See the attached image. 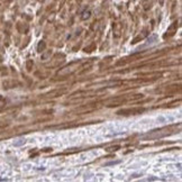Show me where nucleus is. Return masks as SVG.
Segmentation results:
<instances>
[{
  "label": "nucleus",
  "instance_id": "f03ea898",
  "mask_svg": "<svg viewBox=\"0 0 182 182\" xmlns=\"http://www.w3.org/2000/svg\"><path fill=\"white\" fill-rule=\"evenodd\" d=\"M145 110L144 108H128V109H121L117 114L118 115H137V114H141Z\"/></svg>",
  "mask_w": 182,
  "mask_h": 182
},
{
  "label": "nucleus",
  "instance_id": "6e6552de",
  "mask_svg": "<svg viewBox=\"0 0 182 182\" xmlns=\"http://www.w3.org/2000/svg\"><path fill=\"white\" fill-rule=\"evenodd\" d=\"M120 161H114V162H109V163H107L106 165H114V164H118Z\"/></svg>",
  "mask_w": 182,
  "mask_h": 182
},
{
  "label": "nucleus",
  "instance_id": "423d86ee",
  "mask_svg": "<svg viewBox=\"0 0 182 182\" xmlns=\"http://www.w3.org/2000/svg\"><path fill=\"white\" fill-rule=\"evenodd\" d=\"M119 148H120V146H119V145H115V146L108 147V148H107V151H108V152H115V151H117V150H119Z\"/></svg>",
  "mask_w": 182,
  "mask_h": 182
},
{
  "label": "nucleus",
  "instance_id": "7ed1b4c3",
  "mask_svg": "<svg viewBox=\"0 0 182 182\" xmlns=\"http://www.w3.org/2000/svg\"><path fill=\"white\" fill-rule=\"evenodd\" d=\"M91 16V11L90 10H84L83 12H82V15H81V19L82 20H87L89 19Z\"/></svg>",
  "mask_w": 182,
  "mask_h": 182
},
{
  "label": "nucleus",
  "instance_id": "0eeeda50",
  "mask_svg": "<svg viewBox=\"0 0 182 182\" xmlns=\"http://www.w3.org/2000/svg\"><path fill=\"white\" fill-rule=\"evenodd\" d=\"M156 40H157L156 36H152V37H150V38L147 40V44H153Z\"/></svg>",
  "mask_w": 182,
  "mask_h": 182
},
{
  "label": "nucleus",
  "instance_id": "f257e3e1",
  "mask_svg": "<svg viewBox=\"0 0 182 182\" xmlns=\"http://www.w3.org/2000/svg\"><path fill=\"white\" fill-rule=\"evenodd\" d=\"M80 65V62L76 61V62H72L70 63L69 65L64 66L63 69H61L59 72H57V76H70L72 74L73 72H76L78 70V68Z\"/></svg>",
  "mask_w": 182,
  "mask_h": 182
},
{
  "label": "nucleus",
  "instance_id": "1a4fd4ad",
  "mask_svg": "<svg viewBox=\"0 0 182 182\" xmlns=\"http://www.w3.org/2000/svg\"><path fill=\"white\" fill-rule=\"evenodd\" d=\"M33 64V62L32 61H28V63H27V68H28V70H30V65Z\"/></svg>",
  "mask_w": 182,
  "mask_h": 182
},
{
  "label": "nucleus",
  "instance_id": "20e7f679",
  "mask_svg": "<svg viewBox=\"0 0 182 182\" xmlns=\"http://www.w3.org/2000/svg\"><path fill=\"white\" fill-rule=\"evenodd\" d=\"M25 143H26L25 138H18V139H16V141L14 142V145H15V146H23Z\"/></svg>",
  "mask_w": 182,
  "mask_h": 182
},
{
  "label": "nucleus",
  "instance_id": "39448f33",
  "mask_svg": "<svg viewBox=\"0 0 182 182\" xmlns=\"http://www.w3.org/2000/svg\"><path fill=\"white\" fill-rule=\"evenodd\" d=\"M45 47H46L45 42H43V40H42L40 44H38V46H37V51H38V52H44Z\"/></svg>",
  "mask_w": 182,
  "mask_h": 182
}]
</instances>
